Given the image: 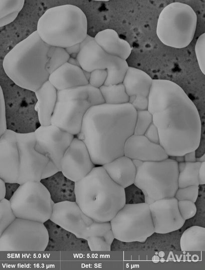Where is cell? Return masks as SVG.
Here are the masks:
<instances>
[{
	"label": "cell",
	"mask_w": 205,
	"mask_h": 270,
	"mask_svg": "<svg viewBox=\"0 0 205 270\" xmlns=\"http://www.w3.org/2000/svg\"><path fill=\"white\" fill-rule=\"evenodd\" d=\"M147 110L158 130L159 144L169 157L196 151L201 138V120L181 87L169 80L153 79Z\"/></svg>",
	"instance_id": "cell-1"
},
{
	"label": "cell",
	"mask_w": 205,
	"mask_h": 270,
	"mask_svg": "<svg viewBox=\"0 0 205 270\" xmlns=\"http://www.w3.org/2000/svg\"><path fill=\"white\" fill-rule=\"evenodd\" d=\"M136 116V110L129 102L103 103L88 109L76 137L84 142L96 166L124 155L125 144L134 133Z\"/></svg>",
	"instance_id": "cell-2"
},
{
	"label": "cell",
	"mask_w": 205,
	"mask_h": 270,
	"mask_svg": "<svg viewBox=\"0 0 205 270\" xmlns=\"http://www.w3.org/2000/svg\"><path fill=\"white\" fill-rule=\"evenodd\" d=\"M34 132L8 129L0 136V166L11 180L22 184L42 181L60 172L47 156L38 152Z\"/></svg>",
	"instance_id": "cell-3"
},
{
	"label": "cell",
	"mask_w": 205,
	"mask_h": 270,
	"mask_svg": "<svg viewBox=\"0 0 205 270\" xmlns=\"http://www.w3.org/2000/svg\"><path fill=\"white\" fill-rule=\"evenodd\" d=\"M75 201L88 216L110 222L126 203L125 189L115 182L102 166H96L74 184Z\"/></svg>",
	"instance_id": "cell-4"
},
{
	"label": "cell",
	"mask_w": 205,
	"mask_h": 270,
	"mask_svg": "<svg viewBox=\"0 0 205 270\" xmlns=\"http://www.w3.org/2000/svg\"><path fill=\"white\" fill-rule=\"evenodd\" d=\"M50 47L34 31L5 55L3 68L6 74L19 87L35 92L48 81Z\"/></svg>",
	"instance_id": "cell-5"
},
{
	"label": "cell",
	"mask_w": 205,
	"mask_h": 270,
	"mask_svg": "<svg viewBox=\"0 0 205 270\" xmlns=\"http://www.w3.org/2000/svg\"><path fill=\"white\" fill-rule=\"evenodd\" d=\"M87 30L84 12L76 6L66 4L47 9L39 18L36 30L46 44L65 48L83 42Z\"/></svg>",
	"instance_id": "cell-6"
},
{
	"label": "cell",
	"mask_w": 205,
	"mask_h": 270,
	"mask_svg": "<svg viewBox=\"0 0 205 270\" xmlns=\"http://www.w3.org/2000/svg\"><path fill=\"white\" fill-rule=\"evenodd\" d=\"M178 163L168 158L143 162L137 168L134 185L143 194L148 204L155 200L174 197L178 187Z\"/></svg>",
	"instance_id": "cell-7"
},
{
	"label": "cell",
	"mask_w": 205,
	"mask_h": 270,
	"mask_svg": "<svg viewBox=\"0 0 205 270\" xmlns=\"http://www.w3.org/2000/svg\"><path fill=\"white\" fill-rule=\"evenodd\" d=\"M196 24V14L189 5L173 2L160 12L156 34L162 43L168 46L184 48L192 40Z\"/></svg>",
	"instance_id": "cell-8"
},
{
	"label": "cell",
	"mask_w": 205,
	"mask_h": 270,
	"mask_svg": "<svg viewBox=\"0 0 205 270\" xmlns=\"http://www.w3.org/2000/svg\"><path fill=\"white\" fill-rule=\"evenodd\" d=\"M10 201L17 218L42 223L50 220L55 203L50 190L41 181L20 184Z\"/></svg>",
	"instance_id": "cell-9"
},
{
	"label": "cell",
	"mask_w": 205,
	"mask_h": 270,
	"mask_svg": "<svg viewBox=\"0 0 205 270\" xmlns=\"http://www.w3.org/2000/svg\"><path fill=\"white\" fill-rule=\"evenodd\" d=\"M115 239L124 242L144 243L154 233L149 204H127L110 221Z\"/></svg>",
	"instance_id": "cell-10"
},
{
	"label": "cell",
	"mask_w": 205,
	"mask_h": 270,
	"mask_svg": "<svg viewBox=\"0 0 205 270\" xmlns=\"http://www.w3.org/2000/svg\"><path fill=\"white\" fill-rule=\"evenodd\" d=\"M49 238L44 223L17 218L0 235V251L43 252Z\"/></svg>",
	"instance_id": "cell-11"
},
{
	"label": "cell",
	"mask_w": 205,
	"mask_h": 270,
	"mask_svg": "<svg viewBox=\"0 0 205 270\" xmlns=\"http://www.w3.org/2000/svg\"><path fill=\"white\" fill-rule=\"evenodd\" d=\"M80 51L77 56L80 66L91 72L96 70H106L108 72L104 85L122 83L129 67L126 60L105 52L95 42L94 37L87 35L80 44Z\"/></svg>",
	"instance_id": "cell-12"
},
{
	"label": "cell",
	"mask_w": 205,
	"mask_h": 270,
	"mask_svg": "<svg viewBox=\"0 0 205 270\" xmlns=\"http://www.w3.org/2000/svg\"><path fill=\"white\" fill-rule=\"evenodd\" d=\"M34 132L35 150L47 156L61 170L62 158L75 136L51 124L40 126Z\"/></svg>",
	"instance_id": "cell-13"
},
{
	"label": "cell",
	"mask_w": 205,
	"mask_h": 270,
	"mask_svg": "<svg viewBox=\"0 0 205 270\" xmlns=\"http://www.w3.org/2000/svg\"><path fill=\"white\" fill-rule=\"evenodd\" d=\"M50 220L78 239H82L94 221L82 211L75 201L69 200L54 203Z\"/></svg>",
	"instance_id": "cell-14"
},
{
	"label": "cell",
	"mask_w": 205,
	"mask_h": 270,
	"mask_svg": "<svg viewBox=\"0 0 205 270\" xmlns=\"http://www.w3.org/2000/svg\"><path fill=\"white\" fill-rule=\"evenodd\" d=\"M95 166L84 142L75 136L61 160L62 175L75 183L85 177Z\"/></svg>",
	"instance_id": "cell-15"
},
{
	"label": "cell",
	"mask_w": 205,
	"mask_h": 270,
	"mask_svg": "<svg viewBox=\"0 0 205 270\" xmlns=\"http://www.w3.org/2000/svg\"><path fill=\"white\" fill-rule=\"evenodd\" d=\"M93 106L90 101L83 99L57 100L51 124L74 136L80 132L84 116Z\"/></svg>",
	"instance_id": "cell-16"
},
{
	"label": "cell",
	"mask_w": 205,
	"mask_h": 270,
	"mask_svg": "<svg viewBox=\"0 0 205 270\" xmlns=\"http://www.w3.org/2000/svg\"><path fill=\"white\" fill-rule=\"evenodd\" d=\"M174 198L160 199L149 204L154 232L165 234L180 229L185 220L181 216Z\"/></svg>",
	"instance_id": "cell-17"
},
{
	"label": "cell",
	"mask_w": 205,
	"mask_h": 270,
	"mask_svg": "<svg viewBox=\"0 0 205 270\" xmlns=\"http://www.w3.org/2000/svg\"><path fill=\"white\" fill-rule=\"evenodd\" d=\"M152 78L144 71L129 66L122 82L129 97V103L136 110L147 109L148 98Z\"/></svg>",
	"instance_id": "cell-18"
},
{
	"label": "cell",
	"mask_w": 205,
	"mask_h": 270,
	"mask_svg": "<svg viewBox=\"0 0 205 270\" xmlns=\"http://www.w3.org/2000/svg\"><path fill=\"white\" fill-rule=\"evenodd\" d=\"M124 155L143 162L160 161L169 158L159 144L150 142L144 135L135 134L126 140Z\"/></svg>",
	"instance_id": "cell-19"
},
{
	"label": "cell",
	"mask_w": 205,
	"mask_h": 270,
	"mask_svg": "<svg viewBox=\"0 0 205 270\" xmlns=\"http://www.w3.org/2000/svg\"><path fill=\"white\" fill-rule=\"evenodd\" d=\"M48 81L58 91L89 84L82 68L68 62L51 73Z\"/></svg>",
	"instance_id": "cell-20"
},
{
	"label": "cell",
	"mask_w": 205,
	"mask_h": 270,
	"mask_svg": "<svg viewBox=\"0 0 205 270\" xmlns=\"http://www.w3.org/2000/svg\"><path fill=\"white\" fill-rule=\"evenodd\" d=\"M102 166L109 177L124 189L134 184L137 169L128 157L123 155Z\"/></svg>",
	"instance_id": "cell-21"
},
{
	"label": "cell",
	"mask_w": 205,
	"mask_h": 270,
	"mask_svg": "<svg viewBox=\"0 0 205 270\" xmlns=\"http://www.w3.org/2000/svg\"><path fill=\"white\" fill-rule=\"evenodd\" d=\"M57 92L47 81L35 92L37 98L35 110L40 126L51 124V118L57 102Z\"/></svg>",
	"instance_id": "cell-22"
},
{
	"label": "cell",
	"mask_w": 205,
	"mask_h": 270,
	"mask_svg": "<svg viewBox=\"0 0 205 270\" xmlns=\"http://www.w3.org/2000/svg\"><path fill=\"white\" fill-rule=\"evenodd\" d=\"M94 38L96 43L110 55L126 60L131 53L130 44L120 38L114 30H102L97 32Z\"/></svg>",
	"instance_id": "cell-23"
},
{
	"label": "cell",
	"mask_w": 205,
	"mask_h": 270,
	"mask_svg": "<svg viewBox=\"0 0 205 270\" xmlns=\"http://www.w3.org/2000/svg\"><path fill=\"white\" fill-rule=\"evenodd\" d=\"M68 99L87 100L93 106L104 103L99 88L89 84L57 92V100Z\"/></svg>",
	"instance_id": "cell-24"
},
{
	"label": "cell",
	"mask_w": 205,
	"mask_h": 270,
	"mask_svg": "<svg viewBox=\"0 0 205 270\" xmlns=\"http://www.w3.org/2000/svg\"><path fill=\"white\" fill-rule=\"evenodd\" d=\"M180 247L183 252L205 250V228L192 226L184 231L180 239Z\"/></svg>",
	"instance_id": "cell-25"
},
{
	"label": "cell",
	"mask_w": 205,
	"mask_h": 270,
	"mask_svg": "<svg viewBox=\"0 0 205 270\" xmlns=\"http://www.w3.org/2000/svg\"><path fill=\"white\" fill-rule=\"evenodd\" d=\"M25 4L24 0H0V26L14 22Z\"/></svg>",
	"instance_id": "cell-26"
},
{
	"label": "cell",
	"mask_w": 205,
	"mask_h": 270,
	"mask_svg": "<svg viewBox=\"0 0 205 270\" xmlns=\"http://www.w3.org/2000/svg\"><path fill=\"white\" fill-rule=\"evenodd\" d=\"M99 90L104 103L120 104L129 102V97L122 83L109 86L103 85Z\"/></svg>",
	"instance_id": "cell-27"
},
{
	"label": "cell",
	"mask_w": 205,
	"mask_h": 270,
	"mask_svg": "<svg viewBox=\"0 0 205 270\" xmlns=\"http://www.w3.org/2000/svg\"><path fill=\"white\" fill-rule=\"evenodd\" d=\"M200 164L197 161L193 162H185L183 169L178 172V188L189 186H199L198 173Z\"/></svg>",
	"instance_id": "cell-28"
},
{
	"label": "cell",
	"mask_w": 205,
	"mask_h": 270,
	"mask_svg": "<svg viewBox=\"0 0 205 270\" xmlns=\"http://www.w3.org/2000/svg\"><path fill=\"white\" fill-rule=\"evenodd\" d=\"M114 239V236L111 230L104 235L90 236L86 240L90 250L92 252H109Z\"/></svg>",
	"instance_id": "cell-29"
},
{
	"label": "cell",
	"mask_w": 205,
	"mask_h": 270,
	"mask_svg": "<svg viewBox=\"0 0 205 270\" xmlns=\"http://www.w3.org/2000/svg\"><path fill=\"white\" fill-rule=\"evenodd\" d=\"M70 57L65 48L51 46L47 66V70L49 74L67 62Z\"/></svg>",
	"instance_id": "cell-30"
},
{
	"label": "cell",
	"mask_w": 205,
	"mask_h": 270,
	"mask_svg": "<svg viewBox=\"0 0 205 270\" xmlns=\"http://www.w3.org/2000/svg\"><path fill=\"white\" fill-rule=\"evenodd\" d=\"M17 218L12 209L9 200L5 198L0 201V235Z\"/></svg>",
	"instance_id": "cell-31"
},
{
	"label": "cell",
	"mask_w": 205,
	"mask_h": 270,
	"mask_svg": "<svg viewBox=\"0 0 205 270\" xmlns=\"http://www.w3.org/2000/svg\"><path fill=\"white\" fill-rule=\"evenodd\" d=\"M152 123V116L147 110H136L133 134L143 135Z\"/></svg>",
	"instance_id": "cell-32"
},
{
	"label": "cell",
	"mask_w": 205,
	"mask_h": 270,
	"mask_svg": "<svg viewBox=\"0 0 205 270\" xmlns=\"http://www.w3.org/2000/svg\"><path fill=\"white\" fill-rule=\"evenodd\" d=\"M111 230L110 222H99L94 220L84 234L82 239L86 240L90 236H102Z\"/></svg>",
	"instance_id": "cell-33"
},
{
	"label": "cell",
	"mask_w": 205,
	"mask_h": 270,
	"mask_svg": "<svg viewBox=\"0 0 205 270\" xmlns=\"http://www.w3.org/2000/svg\"><path fill=\"white\" fill-rule=\"evenodd\" d=\"M199 192V186H189L184 188H178L174 195V198L178 201L188 200L195 202Z\"/></svg>",
	"instance_id": "cell-34"
},
{
	"label": "cell",
	"mask_w": 205,
	"mask_h": 270,
	"mask_svg": "<svg viewBox=\"0 0 205 270\" xmlns=\"http://www.w3.org/2000/svg\"><path fill=\"white\" fill-rule=\"evenodd\" d=\"M195 53L199 68L205 74V34L197 38L195 45Z\"/></svg>",
	"instance_id": "cell-35"
},
{
	"label": "cell",
	"mask_w": 205,
	"mask_h": 270,
	"mask_svg": "<svg viewBox=\"0 0 205 270\" xmlns=\"http://www.w3.org/2000/svg\"><path fill=\"white\" fill-rule=\"evenodd\" d=\"M179 212L182 218L185 220L194 216L196 212L194 202L188 200H178L177 202Z\"/></svg>",
	"instance_id": "cell-36"
},
{
	"label": "cell",
	"mask_w": 205,
	"mask_h": 270,
	"mask_svg": "<svg viewBox=\"0 0 205 270\" xmlns=\"http://www.w3.org/2000/svg\"><path fill=\"white\" fill-rule=\"evenodd\" d=\"M108 76L106 70H96L90 72L88 84L91 86L99 88L103 86Z\"/></svg>",
	"instance_id": "cell-37"
},
{
	"label": "cell",
	"mask_w": 205,
	"mask_h": 270,
	"mask_svg": "<svg viewBox=\"0 0 205 270\" xmlns=\"http://www.w3.org/2000/svg\"><path fill=\"white\" fill-rule=\"evenodd\" d=\"M6 107L3 90L0 86V136L2 135L8 128Z\"/></svg>",
	"instance_id": "cell-38"
},
{
	"label": "cell",
	"mask_w": 205,
	"mask_h": 270,
	"mask_svg": "<svg viewBox=\"0 0 205 270\" xmlns=\"http://www.w3.org/2000/svg\"><path fill=\"white\" fill-rule=\"evenodd\" d=\"M143 135L150 142L159 144L158 131L153 122L149 126Z\"/></svg>",
	"instance_id": "cell-39"
},
{
	"label": "cell",
	"mask_w": 205,
	"mask_h": 270,
	"mask_svg": "<svg viewBox=\"0 0 205 270\" xmlns=\"http://www.w3.org/2000/svg\"><path fill=\"white\" fill-rule=\"evenodd\" d=\"M80 44H78L67 47L65 49L70 57L76 58L78 54L80 51Z\"/></svg>",
	"instance_id": "cell-40"
},
{
	"label": "cell",
	"mask_w": 205,
	"mask_h": 270,
	"mask_svg": "<svg viewBox=\"0 0 205 270\" xmlns=\"http://www.w3.org/2000/svg\"><path fill=\"white\" fill-rule=\"evenodd\" d=\"M198 182L199 184L203 185L205 184V162H202L200 164L198 173Z\"/></svg>",
	"instance_id": "cell-41"
},
{
	"label": "cell",
	"mask_w": 205,
	"mask_h": 270,
	"mask_svg": "<svg viewBox=\"0 0 205 270\" xmlns=\"http://www.w3.org/2000/svg\"><path fill=\"white\" fill-rule=\"evenodd\" d=\"M184 161L186 162H196L195 151L187 152L183 156Z\"/></svg>",
	"instance_id": "cell-42"
},
{
	"label": "cell",
	"mask_w": 205,
	"mask_h": 270,
	"mask_svg": "<svg viewBox=\"0 0 205 270\" xmlns=\"http://www.w3.org/2000/svg\"><path fill=\"white\" fill-rule=\"evenodd\" d=\"M7 196L6 182L0 178V201L5 199Z\"/></svg>",
	"instance_id": "cell-43"
},
{
	"label": "cell",
	"mask_w": 205,
	"mask_h": 270,
	"mask_svg": "<svg viewBox=\"0 0 205 270\" xmlns=\"http://www.w3.org/2000/svg\"><path fill=\"white\" fill-rule=\"evenodd\" d=\"M68 62L70 64H72L73 65H75V66H80V65H79V64L76 58H72V57H70L68 61Z\"/></svg>",
	"instance_id": "cell-44"
},
{
	"label": "cell",
	"mask_w": 205,
	"mask_h": 270,
	"mask_svg": "<svg viewBox=\"0 0 205 270\" xmlns=\"http://www.w3.org/2000/svg\"><path fill=\"white\" fill-rule=\"evenodd\" d=\"M175 159H174L177 163L184 162V158L183 156H174Z\"/></svg>",
	"instance_id": "cell-45"
},
{
	"label": "cell",
	"mask_w": 205,
	"mask_h": 270,
	"mask_svg": "<svg viewBox=\"0 0 205 270\" xmlns=\"http://www.w3.org/2000/svg\"><path fill=\"white\" fill-rule=\"evenodd\" d=\"M204 154H203L201 156L199 157L198 158H196V161L199 162H204L205 158H204Z\"/></svg>",
	"instance_id": "cell-46"
}]
</instances>
